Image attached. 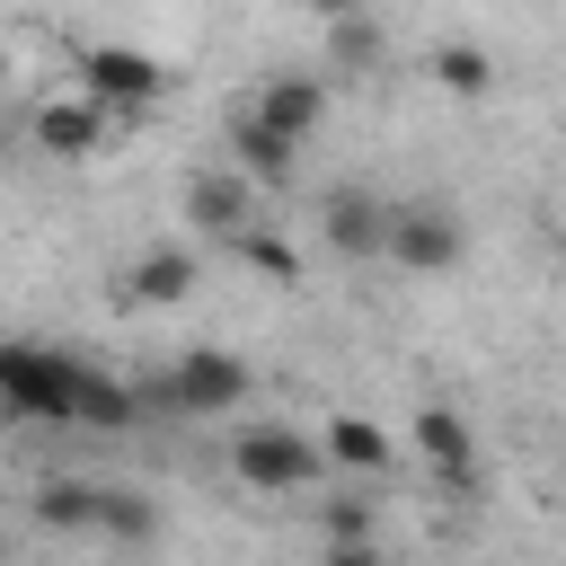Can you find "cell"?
I'll list each match as a JSON object with an SVG mask.
<instances>
[{
    "instance_id": "cell-1",
    "label": "cell",
    "mask_w": 566,
    "mask_h": 566,
    "mask_svg": "<svg viewBox=\"0 0 566 566\" xmlns=\"http://www.w3.org/2000/svg\"><path fill=\"white\" fill-rule=\"evenodd\" d=\"M133 389H142V416L150 407L159 416H230L248 398V363L221 354V345H195V354H177L168 380H133Z\"/></svg>"
},
{
    "instance_id": "cell-2",
    "label": "cell",
    "mask_w": 566,
    "mask_h": 566,
    "mask_svg": "<svg viewBox=\"0 0 566 566\" xmlns=\"http://www.w3.org/2000/svg\"><path fill=\"white\" fill-rule=\"evenodd\" d=\"M318 460H327V442H310V433H292V424H248V433L230 442V469H239V486H256V495L310 486Z\"/></svg>"
},
{
    "instance_id": "cell-3",
    "label": "cell",
    "mask_w": 566,
    "mask_h": 566,
    "mask_svg": "<svg viewBox=\"0 0 566 566\" xmlns=\"http://www.w3.org/2000/svg\"><path fill=\"white\" fill-rule=\"evenodd\" d=\"M0 398H9V416H27V424H71V354L9 345V354H0Z\"/></svg>"
},
{
    "instance_id": "cell-4",
    "label": "cell",
    "mask_w": 566,
    "mask_h": 566,
    "mask_svg": "<svg viewBox=\"0 0 566 566\" xmlns=\"http://www.w3.org/2000/svg\"><path fill=\"white\" fill-rule=\"evenodd\" d=\"M460 212L451 203H389V256L416 274H451L460 265Z\"/></svg>"
},
{
    "instance_id": "cell-5",
    "label": "cell",
    "mask_w": 566,
    "mask_h": 566,
    "mask_svg": "<svg viewBox=\"0 0 566 566\" xmlns=\"http://www.w3.org/2000/svg\"><path fill=\"white\" fill-rule=\"evenodd\" d=\"M159 80H168V71H159L150 53H133V44H88V53H80V88L106 97V106H124V115H142V106L159 97Z\"/></svg>"
},
{
    "instance_id": "cell-6",
    "label": "cell",
    "mask_w": 566,
    "mask_h": 566,
    "mask_svg": "<svg viewBox=\"0 0 566 566\" xmlns=\"http://www.w3.org/2000/svg\"><path fill=\"white\" fill-rule=\"evenodd\" d=\"M71 424H88V433H124V424H142V389L115 380V371H97L88 354H71Z\"/></svg>"
},
{
    "instance_id": "cell-7",
    "label": "cell",
    "mask_w": 566,
    "mask_h": 566,
    "mask_svg": "<svg viewBox=\"0 0 566 566\" xmlns=\"http://www.w3.org/2000/svg\"><path fill=\"white\" fill-rule=\"evenodd\" d=\"M97 142H106V97H53V106H35V150L88 159Z\"/></svg>"
},
{
    "instance_id": "cell-8",
    "label": "cell",
    "mask_w": 566,
    "mask_h": 566,
    "mask_svg": "<svg viewBox=\"0 0 566 566\" xmlns=\"http://www.w3.org/2000/svg\"><path fill=\"white\" fill-rule=\"evenodd\" d=\"M416 451H424V469L451 478V486L478 478V442H469V416H460V407H416Z\"/></svg>"
},
{
    "instance_id": "cell-9",
    "label": "cell",
    "mask_w": 566,
    "mask_h": 566,
    "mask_svg": "<svg viewBox=\"0 0 566 566\" xmlns=\"http://www.w3.org/2000/svg\"><path fill=\"white\" fill-rule=\"evenodd\" d=\"M318 230L336 256H389V203H371V195H327Z\"/></svg>"
},
{
    "instance_id": "cell-10",
    "label": "cell",
    "mask_w": 566,
    "mask_h": 566,
    "mask_svg": "<svg viewBox=\"0 0 566 566\" xmlns=\"http://www.w3.org/2000/svg\"><path fill=\"white\" fill-rule=\"evenodd\" d=\"M230 150H239V168H248L256 186H292V133H283V124H265L256 106L230 124Z\"/></svg>"
},
{
    "instance_id": "cell-11",
    "label": "cell",
    "mask_w": 566,
    "mask_h": 566,
    "mask_svg": "<svg viewBox=\"0 0 566 566\" xmlns=\"http://www.w3.org/2000/svg\"><path fill=\"white\" fill-rule=\"evenodd\" d=\"M256 115H265V124H283V133L301 142V133H318V115H327V88H318V80H301V71H283V80H265Z\"/></svg>"
},
{
    "instance_id": "cell-12",
    "label": "cell",
    "mask_w": 566,
    "mask_h": 566,
    "mask_svg": "<svg viewBox=\"0 0 566 566\" xmlns=\"http://www.w3.org/2000/svg\"><path fill=\"white\" fill-rule=\"evenodd\" d=\"M195 292V256L186 248H159V256H142L133 274H124V301H150V310H168V301H186Z\"/></svg>"
},
{
    "instance_id": "cell-13",
    "label": "cell",
    "mask_w": 566,
    "mask_h": 566,
    "mask_svg": "<svg viewBox=\"0 0 566 566\" xmlns=\"http://www.w3.org/2000/svg\"><path fill=\"white\" fill-rule=\"evenodd\" d=\"M186 221L239 239V230H248V186H239V177H195V186H186Z\"/></svg>"
},
{
    "instance_id": "cell-14",
    "label": "cell",
    "mask_w": 566,
    "mask_h": 566,
    "mask_svg": "<svg viewBox=\"0 0 566 566\" xmlns=\"http://www.w3.org/2000/svg\"><path fill=\"white\" fill-rule=\"evenodd\" d=\"M327 460L336 469H389V433L371 416H327Z\"/></svg>"
},
{
    "instance_id": "cell-15",
    "label": "cell",
    "mask_w": 566,
    "mask_h": 566,
    "mask_svg": "<svg viewBox=\"0 0 566 566\" xmlns=\"http://www.w3.org/2000/svg\"><path fill=\"white\" fill-rule=\"evenodd\" d=\"M97 495H106V486H80V478H53V486L35 495V522H44V531H97Z\"/></svg>"
},
{
    "instance_id": "cell-16",
    "label": "cell",
    "mask_w": 566,
    "mask_h": 566,
    "mask_svg": "<svg viewBox=\"0 0 566 566\" xmlns=\"http://www.w3.org/2000/svg\"><path fill=\"white\" fill-rule=\"evenodd\" d=\"M433 80H442L451 97H486V88H495V62H486L478 44H442V53H433Z\"/></svg>"
},
{
    "instance_id": "cell-17",
    "label": "cell",
    "mask_w": 566,
    "mask_h": 566,
    "mask_svg": "<svg viewBox=\"0 0 566 566\" xmlns=\"http://www.w3.org/2000/svg\"><path fill=\"white\" fill-rule=\"evenodd\" d=\"M97 531H106V539H150V531H159V504L106 486V495H97Z\"/></svg>"
},
{
    "instance_id": "cell-18",
    "label": "cell",
    "mask_w": 566,
    "mask_h": 566,
    "mask_svg": "<svg viewBox=\"0 0 566 566\" xmlns=\"http://www.w3.org/2000/svg\"><path fill=\"white\" fill-rule=\"evenodd\" d=\"M239 256H248L256 274H274V283H301V248H292L283 230H239Z\"/></svg>"
},
{
    "instance_id": "cell-19",
    "label": "cell",
    "mask_w": 566,
    "mask_h": 566,
    "mask_svg": "<svg viewBox=\"0 0 566 566\" xmlns=\"http://www.w3.org/2000/svg\"><path fill=\"white\" fill-rule=\"evenodd\" d=\"M327 27H336V62H371V53H380V35H371L363 18H327Z\"/></svg>"
},
{
    "instance_id": "cell-20",
    "label": "cell",
    "mask_w": 566,
    "mask_h": 566,
    "mask_svg": "<svg viewBox=\"0 0 566 566\" xmlns=\"http://www.w3.org/2000/svg\"><path fill=\"white\" fill-rule=\"evenodd\" d=\"M327 539L363 548V539H371V504H327Z\"/></svg>"
},
{
    "instance_id": "cell-21",
    "label": "cell",
    "mask_w": 566,
    "mask_h": 566,
    "mask_svg": "<svg viewBox=\"0 0 566 566\" xmlns=\"http://www.w3.org/2000/svg\"><path fill=\"white\" fill-rule=\"evenodd\" d=\"M310 9H318V18H354V0H310Z\"/></svg>"
}]
</instances>
